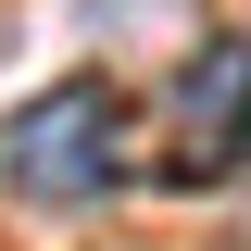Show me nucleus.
<instances>
[{"instance_id":"nucleus-1","label":"nucleus","mask_w":251,"mask_h":251,"mask_svg":"<svg viewBox=\"0 0 251 251\" xmlns=\"http://www.w3.org/2000/svg\"><path fill=\"white\" fill-rule=\"evenodd\" d=\"M113 176H126V113H113L100 75H63L50 100H25V113L0 126V188H13V201L75 214V201H100Z\"/></svg>"},{"instance_id":"nucleus-2","label":"nucleus","mask_w":251,"mask_h":251,"mask_svg":"<svg viewBox=\"0 0 251 251\" xmlns=\"http://www.w3.org/2000/svg\"><path fill=\"white\" fill-rule=\"evenodd\" d=\"M251 163V38H201L176 63V126H163V176L176 188H226Z\"/></svg>"}]
</instances>
